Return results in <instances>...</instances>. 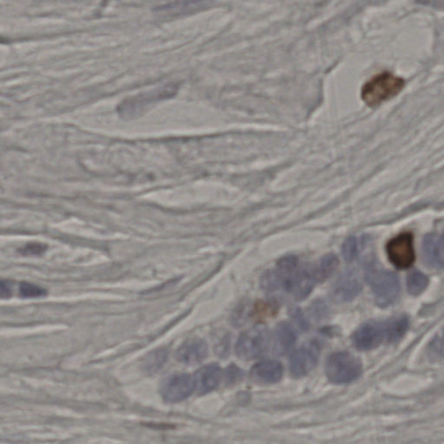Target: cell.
<instances>
[{
	"label": "cell",
	"instance_id": "1",
	"mask_svg": "<svg viewBox=\"0 0 444 444\" xmlns=\"http://www.w3.org/2000/svg\"><path fill=\"white\" fill-rule=\"evenodd\" d=\"M404 86V79L383 73L371 78L364 85L361 97L369 106L376 107L397 95Z\"/></svg>",
	"mask_w": 444,
	"mask_h": 444
},
{
	"label": "cell",
	"instance_id": "2",
	"mask_svg": "<svg viewBox=\"0 0 444 444\" xmlns=\"http://www.w3.org/2000/svg\"><path fill=\"white\" fill-rule=\"evenodd\" d=\"M367 280L379 307L390 306L400 296V282L393 273L371 266L367 271Z\"/></svg>",
	"mask_w": 444,
	"mask_h": 444
},
{
	"label": "cell",
	"instance_id": "3",
	"mask_svg": "<svg viewBox=\"0 0 444 444\" xmlns=\"http://www.w3.org/2000/svg\"><path fill=\"white\" fill-rule=\"evenodd\" d=\"M326 371L331 382L342 385L355 381L362 374V364L346 352L333 353L327 359Z\"/></svg>",
	"mask_w": 444,
	"mask_h": 444
},
{
	"label": "cell",
	"instance_id": "4",
	"mask_svg": "<svg viewBox=\"0 0 444 444\" xmlns=\"http://www.w3.org/2000/svg\"><path fill=\"white\" fill-rule=\"evenodd\" d=\"M176 86L175 85H165L152 92L130 97L124 100L118 107V112L123 119H132L142 116L147 109L157 101L168 99L175 95Z\"/></svg>",
	"mask_w": 444,
	"mask_h": 444
},
{
	"label": "cell",
	"instance_id": "5",
	"mask_svg": "<svg viewBox=\"0 0 444 444\" xmlns=\"http://www.w3.org/2000/svg\"><path fill=\"white\" fill-rule=\"evenodd\" d=\"M269 341V333L266 327L256 326L239 338L235 348L237 355L244 360L257 359L265 352Z\"/></svg>",
	"mask_w": 444,
	"mask_h": 444
},
{
	"label": "cell",
	"instance_id": "6",
	"mask_svg": "<svg viewBox=\"0 0 444 444\" xmlns=\"http://www.w3.org/2000/svg\"><path fill=\"white\" fill-rule=\"evenodd\" d=\"M387 254L390 262L397 269H406L412 266L416 258L412 233H401L390 240L387 244Z\"/></svg>",
	"mask_w": 444,
	"mask_h": 444
},
{
	"label": "cell",
	"instance_id": "7",
	"mask_svg": "<svg viewBox=\"0 0 444 444\" xmlns=\"http://www.w3.org/2000/svg\"><path fill=\"white\" fill-rule=\"evenodd\" d=\"M319 352L321 349L315 341L297 350L290 359V371L293 377L301 378L309 374L317 366Z\"/></svg>",
	"mask_w": 444,
	"mask_h": 444
},
{
	"label": "cell",
	"instance_id": "8",
	"mask_svg": "<svg viewBox=\"0 0 444 444\" xmlns=\"http://www.w3.org/2000/svg\"><path fill=\"white\" fill-rule=\"evenodd\" d=\"M195 389V379L190 375L175 374L165 380L161 394L168 402H178L189 397Z\"/></svg>",
	"mask_w": 444,
	"mask_h": 444
},
{
	"label": "cell",
	"instance_id": "9",
	"mask_svg": "<svg viewBox=\"0 0 444 444\" xmlns=\"http://www.w3.org/2000/svg\"><path fill=\"white\" fill-rule=\"evenodd\" d=\"M386 340V323L370 321L361 326L353 336L356 347L361 351H369Z\"/></svg>",
	"mask_w": 444,
	"mask_h": 444
},
{
	"label": "cell",
	"instance_id": "10",
	"mask_svg": "<svg viewBox=\"0 0 444 444\" xmlns=\"http://www.w3.org/2000/svg\"><path fill=\"white\" fill-rule=\"evenodd\" d=\"M362 289L359 276L355 273L343 274L334 285L333 295L338 302H348L355 299Z\"/></svg>",
	"mask_w": 444,
	"mask_h": 444
},
{
	"label": "cell",
	"instance_id": "11",
	"mask_svg": "<svg viewBox=\"0 0 444 444\" xmlns=\"http://www.w3.org/2000/svg\"><path fill=\"white\" fill-rule=\"evenodd\" d=\"M208 354L209 348L206 342L200 338H194L180 346L176 357L180 363L197 364L205 359Z\"/></svg>",
	"mask_w": 444,
	"mask_h": 444
},
{
	"label": "cell",
	"instance_id": "12",
	"mask_svg": "<svg viewBox=\"0 0 444 444\" xmlns=\"http://www.w3.org/2000/svg\"><path fill=\"white\" fill-rule=\"evenodd\" d=\"M423 254L425 262L433 269L444 267V243L438 235H428L423 242Z\"/></svg>",
	"mask_w": 444,
	"mask_h": 444
},
{
	"label": "cell",
	"instance_id": "13",
	"mask_svg": "<svg viewBox=\"0 0 444 444\" xmlns=\"http://www.w3.org/2000/svg\"><path fill=\"white\" fill-rule=\"evenodd\" d=\"M221 378V369L218 364H208L195 375V389L199 394H206L216 389Z\"/></svg>",
	"mask_w": 444,
	"mask_h": 444
},
{
	"label": "cell",
	"instance_id": "14",
	"mask_svg": "<svg viewBox=\"0 0 444 444\" xmlns=\"http://www.w3.org/2000/svg\"><path fill=\"white\" fill-rule=\"evenodd\" d=\"M283 375V367L277 361L267 360L255 364L251 376L255 381L262 383H274L280 381Z\"/></svg>",
	"mask_w": 444,
	"mask_h": 444
},
{
	"label": "cell",
	"instance_id": "15",
	"mask_svg": "<svg viewBox=\"0 0 444 444\" xmlns=\"http://www.w3.org/2000/svg\"><path fill=\"white\" fill-rule=\"evenodd\" d=\"M338 266V259L334 254L326 255L317 264L308 266V271L316 283L327 280L335 273Z\"/></svg>",
	"mask_w": 444,
	"mask_h": 444
},
{
	"label": "cell",
	"instance_id": "16",
	"mask_svg": "<svg viewBox=\"0 0 444 444\" xmlns=\"http://www.w3.org/2000/svg\"><path fill=\"white\" fill-rule=\"evenodd\" d=\"M208 0H178L168 5L157 7V13L165 15H182L192 13L206 6Z\"/></svg>",
	"mask_w": 444,
	"mask_h": 444
},
{
	"label": "cell",
	"instance_id": "17",
	"mask_svg": "<svg viewBox=\"0 0 444 444\" xmlns=\"http://www.w3.org/2000/svg\"><path fill=\"white\" fill-rule=\"evenodd\" d=\"M296 340V333L292 327L287 323H280L274 333V352L278 354L288 352L295 344Z\"/></svg>",
	"mask_w": 444,
	"mask_h": 444
},
{
	"label": "cell",
	"instance_id": "18",
	"mask_svg": "<svg viewBox=\"0 0 444 444\" xmlns=\"http://www.w3.org/2000/svg\"><path fill=\"white\" fill-rule=\"evenodd\" d=\"M409 327L408 318L405 315L397 316L386 323V340L396 342L404 336Z\"/></svg>",
	"mask_w": 444,
	"mask_h": 444
},
{
	"label": "cell",
	"instance_id": "19",
	"mask_svg": "<svg viewBox=\"0 0 444 444\" xmlns=\"http://www.w3.org/2000/svg\"><path fill=\"white\" fill-rule=\"evenodd\" d=\"M428 280L425 274L415 271L407 278L408 291L412 295H419L427 288Z\"/></svg>",
	"mask_w": 444,
	"mask_h": 444
},
{
	"label": "cell",
	"instance_id": "20",
	"mask_svg": "<svg viewBox=\"0 0 444 444\" xmlns=\"http://www.w3.org/2000/svg\"><path fill=\"white\" fill-rule=\"evenodd\" d=\"M167 360L168 352L165 350H157L146 357L144 368L148 371L155 372L163 367Z\"/></svg>",
	"mask_w": 444,
	"mask_h": 444
},
{
	"label": "cell",
	"instance_id": "21",
	"mask_svg": "<svg viewBox=\"0 0 444 444\" xmlns=\"http://www.w3.org/2000/svg\"><path fill=\"white\" fill-rule=\"evenodd\" d=\"M20 296L22 298H39L47 295V291L39 285L23 282L20 288Z\"/></svg>",
	"mask_w": 444,
	"mask_h": 444
},
{
	"label": "cell",
	"instance_id": "22",
	"mask_svg": "<svg viewBox=\"0 0 444 444\" xmlns=\"http://www.w3.org/2000/svg\"><path fill=\"white\" fill-rule=\"evenodd\" d=\"M342 253H343L344 258L347 261H352L359 254V244H357L355 238H349L345 240L342 247Z\"/></svg>",
	"mask_w": 444,
	"mask_h": 444
},
{
	"label": "cell",
	"instance_id": "23",
	"mask_svg": "<svg viewBox=\"0 0 444 444\" xmlns=\"http://www.w3.org/2000/svg\"><path fill=\"white\" fill-rule=\"evenodd\" d=\"M45 250H47V246H44L43 244L30 243L25 245L20 252L25 255H39L44 253Z\"/></svg>",
	"mask_w": 444,
	"mask_h": 444
},
{
	"label": "cell",
	"instance_id": "24",
	"mask_svg": "<svg viewBox=\"0 0 444 444\" xmlns=\"http://www.w3.org/2000/svg\"><path fill=\"white\" fill-rule=\"evenodd\" d=\"M227 379L228 383H235L242 377V371L235 366H232L228 369Z\"/></svg>",
	"mask_w": 444,
	"mask_h": 444
},
{
	"label": "cell",
	"instance_id": "25",
	"mask_svg": "<svg viewBox=\"0 0 444 444\" xmlns=\"http://www.w3.org/2000/svg\"><path fill=\"white\" fill-rule=\"evenodd\" d=\"M11 283L9 281H1V298H9L11 293Z\"/></svg>",
	"mask_w": 444,
	"mask_h": 444
},
{
	"label": "cell",
	"instance_id": "26",
	"mask_svg": "<svg viewBox=\"0 0 444 444\" xmlns=\"http://www.w3.org/2000/svg\"><path fill=\"white\" fill-rule=\"evenodd\" d=\"M443 243H444V235H443Z\"/></svg>",
	"mask_w": 444,
	"mask_h": 444
}]
</instances>
